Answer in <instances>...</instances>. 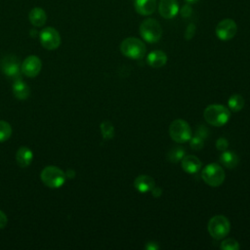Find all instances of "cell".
<instances>
[{
	"mask_svg": "<svg viewBox=\"0 0 250 250\" xmlns=\"http://www.w3.org/2000/svg\"><path fill=\"white\" fill-rule=\"evenodd\" d=\"M42 183L50 188H61L66 179L65 173L57 166H46L40 174Z\"/></svg>",
	"mask_w": 250,
	"mask_h": 250,
	"instance_id": "obj_2",
	"label": "cell"
},
{
	"mask_svg": "<svg viewBox=\"0 0 250 250\" xmlns=\"http://www.w3.org/2000/svg\"><path fill=\"white\" fill-rule=\"evenodd\" d=\"M146 248L147 250H156V249H158V245L156 244V242L149 241V242H147V244L146 245Z\"/></svg>",
	"mask_w": 250,
	"mask_h": 250,
	"instance_id": "obj_32",
	"label": "cell"
},
{
	"mask_svg": "<svg viewBox=\"0 0 250 250\" xmlns=\"http://www.w3.org/2000/svg\"><path fill=\"white\" fill-rule=\"evenodd\" d=\"M229 146V142L226 138H219L216 142V147L217 149L221 150V151H224L228 148Z\"/></svg>",
	"mask_w": 250,
	"mask_h": 250,
	"instance_id": "obj_29",
	"label": "cell"
},
{
	"mask_svg": "<svg viewBox=\"0 0 250 250\" xmlns=\"http://www.w3.org/2000/svg\"><path fill=\"white\" fill-rule=\"evenodd\" d=\"M228 104L230 110L236 112V111H240L243 108L245 104V101L241 95L233 94L232 96L229 97L228 101Z\"/></svg>",
	"mask_w": 250,
	"mask_h": 250,
	"instance_id": "obj_21",
	"label": "cell"
},
{
	"mask_svg": "<svg viewBox=\"0 0 250 250\" xmlns=\"http://www.w3.org/2000/svg\"><path fill=\"white\" fill-rule=\"evenodd\" d=\"M169 134L175 142L186 143L191 138V129L184 119H176L170 124Z\"/></svg>",
	"mask_w": 250,
	"mask_h": 250,
	"instance_id": "obj_7",
	"label": "cell"
},
{
	"mask_svg": "<svg viewBox=\"0 0 250 250\" xmlns=\"http://www.w3.org/2000/svg\"><path fill=\"white\" fill-rule=\"evenodd\" d=\"M28 20L31 22V24L40 27L45 24L47 21V14L42 8L35 7L32 10H30L28 14Z\"/></svg>",
	"mask_w": 250,
	"mask_h": 250,
	"instance_id": "obj_18",
	"label": "cell"
},
{
	"mask_svg": "<svg viewBox=\"0 0 250 250\" xmlns=\"http://www.w3.org/2000/svg\"><path fill=\"white\" fill-rule=\"evenodd\" d=\"M151 192H152V195H153L154 197H158V196L161 195L162 190H161L160 188H155V187H154V188L151 189Z\"/></svg>",
	"mask_w": 250,
	"mask_h": 250,
	"instance_id": "obj_33",
	"label": "cell"
},
{
	"mask_svg": "<svg viewBox=\"0 0 250 250\" xmlns=\"http://www.w3.org/2000/svg\"><path fill=\"white\" fill-rule=\"evenodd\" d=\"M134 187L140 192H147L151 191V189L155 187V183L153 178L147 175H140L134 181Z\"/></svg>",
	"mask_w": 250,
	"mask_h": 250,
	"instance_id": "obj_15",
	"label": "cell"
},
{
	"mask_svg": "<svg viewBox=\"0 0 250 250\" xmlns=\"http://www.w3.org/2000/svg\"><path fill=\"white\" fill-rule=\"evenodd\" d=\"M189 146L192 149L194 150H199L203 147L204 146V142H203V139L200 138L199 136H194L192 138L189 139Z\"/></svg>",
	"mask_w": 250,
	"mask_h": 250,
	"instance_id": "obj_26",
	"label": "cell"
},
{
	"mask_svg": "<svg viewBox=\"0 0 250 250\" xmlns=\"http://www.w3.org/2000/svg\"><path fill=\"white\" fill-rule=\"evenodd\" d=\"M179 10L180 8L177 0H161L158 5L159 15L166 20L175 18L179 13Z\"/></svg>",
	"mask_w": 250,
	"mask_h": 250,
	"instance_id": "obj_12",
	"label": "cell"
},
{
	"mask_svg": "<svg viewBox=\"0 0 250 250\" xmlns=\"http://www.w3.org/2000/svg\"><path fill=\"white\" fill-rule=\"evenodd\" d=\"M237 32L236 22L231 19L222 20L215 28V33L220 40L228 41L232 39Z\"/></svg>",
	"mask_w": 250,
	"mask_h": 250,
	"instance_id": "obj_9",
	"label": "cell"
},
{
	"mask_svg": "<svg viewBox=\"0 0 250 250\" xmlns=\"http://www.w3.org/2000/svg\"><path fill=\"white\" fill-rule=\"evenodd\" d=\"M146 62L153 68L162 67L167 62V55L160 50H154L147 55Z\"/></svg>",
	"mask_w": 250,
	"mask_h": 250,
	"instance_id": "obj_16",
	"label": "cell"
},
{
	"mask_svg": "<svg viewBox=\"0 0 250 250\" xmlns=\"http://www.w3.org/2000/svg\"><path fill=\"white\" fill-rule=\"evenodd\" d=\"M185 150L183 149V147L181 146H177V147H173L172 149H170L167 153V159L172 162V163H176L180 160H182V158L185 156Z\"/></svg>",
	"mask_w": 250,
	"mask_h": 250,
	"instance_id": "obj_22",
	"label": "cell"
},
{
	"mask_svg": "<svg viewBox=\"0 0 250 250\" xmlns=\"http://www.w3.org/2000/svg\"><path fill=\"white\" fill-rule=\"evenodd\" d=\"M179 12H180V14H181V16H182L183 18L188 19V18H189V17L191 16V14H192V8H191V6H190L189 4H186V5H184V6L179 10Z\"/></svg>",
	"mask_w": 250,
	"mask_h": 250,
	"instance_id": "obj_28",
	"label": "cell"
},
{
	"mask_svg": "<svg viewBox=\"0 0 250 250\" xmlns=\"http://www.w3.org/2000/svg\"><path fill=\"white\" fill-rule=\"evenodd\" d=\"M208 132H209V130L206 128V127H204V126H199L197 129H196V136H199L200 138H202V139H205L207 136H208Z\"/></svg>",
	"mask_w": 250,
	"mask_h": 250,
	"instance_id": "obj_30",
	"label": "cell"
},
{
	"mask_svg": "<svg viewBox=\"0 0 250 250\" xmlns=\"http://www.w3.org/2000/svg\"><path fill=\"white\" fill-rule=\"evenodd\" d=\"M13 94L18 100H26L29 97L30 89L25 82L17 80L13 85Z\"/></svg>",
	"mask_w": 250,
	"mask_h": 250,
	"instance_id": "obj_19",
	"label": "cell"
},
{
	"mask_svg": "<svg viewBox=\"0 0 250 250\" xmlns=\"http://www.w3.org/2000/svg\"><path fill=\"white\" fill-rule=\"evenodd\" d=\"M33 159V152L27 146H21L16 153V160L21 167H27Z\"/></svg>",
	"mask_w": 250,
	"mask_h": 250,
	"instance_id": "obj_17",
	"label": "cell"
},
{
	"mask_svg": "<svg viewBox=\"0 0 250 250\" xmlns=\"http://www.w3.org/2000/svg\"><path fill=\"white\" fill-rule=\"evenodd\" d=\"M187 3H195V2H197L198 0H185Z\"/></svg>",
	"mask_w": 250,
	"mask_h": 250,
	"instance_id": "obj_34",
	"label": "cell"
},
{
	"mask_svg": "<svg viewBox=\"0 0 250 250\" xmlns=\"http://www.w3.org/2000/svg\"><path fill=\"white\" fill-rule=\"evenodd\" d=\"M3 73L9 77H18L20 74V62L15 56H6L2 59L0 63Z\"/></svg>",
	"mask_w": 250,
	"mask_h": 250,
	"instance_id": "obj_11",
	"label": "cell"
},
{
	"mask_svg": "<svg viewBox=\"0 0 250 250\" xmlns=\"http://www.w3.org/2000/svg\"><path fill=\"white\" fill-rule=\"evenodd\" d=\"M140 34L142 38L148 43H156L162 36L160 23L154 19H146L140 25Z\"/></svg>",
	"mask_w": 250,
	"mask_h": 250,
	"instance_id": "obj_4",
	"label": "cell"
},
{
	"mask_svg": "<svg viewBox=\"0 0 250 250\" xmlns=\"http://www.w3.org/2000/svg\"><path fill=\"white\" fill-rule=\"evenodd\" d=\"M220 162L223 164V166L229 169H232L237 166L239 162V158L233 151L224 150L220 155Z\"/></svg>",
	"mask_w": 250,
	"mask_h": 250,
	"instance_id": "obj_20",
	"label": "cell"
},
{
	"mask_svg": "<svg viewBox=\"0 0 250 250\" xmlns=\"http://www.w3.org/2000/svg\"><path fill=\"white\" fill-rule=\"evenodd\" d=\"M120 52L129 59L139 60L146 54V45L136 37H128L121 42Z\"/></svg>",
	"mask_w": 250,
	"mask_h": 250,
	"instance_id": "obj_3",
	"label": "cell"
},
{
	"mask_svg": "<svg viewBox=\"0 0 250 250\" xmlns=\"http://www.w3.org/2000/svg\"><path fill=\"white\" fill-rule=\"evenodd\" d=\"M205 121L213 126H223L225 125L229 117V109L223 104H210L204 110Z\"/></svg>",
	"mask_w": 250,
	"mask_h": 250,
	"instance_id": "obj_1",
	"label": "cell"
},
{
	"mask_svg": "<svg viewBox=\"0 0 250 250\" xmlns=\"http://www.w3.org/2000/svg\"><path fill=\"white\" fill-rule=\"evenodd\" d=\"M195 31H196V26L194 23H189L187 28H186V32H185V38L186 40H190L194 34H195Z\"/></svg>",
	"mask_w": 250,
	"mask_h": 250,
	"instance_id": "obj_27",
	"label": "cell"
},
{
	"mask_svg": "<svg viewBox=\"0 0 250 250\" xmlns=\"http://www.w3.org/2000/svg\"><path fill=\"white\" fill-rule=\"evenodd\" d=\"M220 247L223 250H237L239 249V243L234 238H228L221 243Z\"/></svg>",
	"mask_w": 250,
	"mask_h": 250,
	"instance_id": "obj_25",
	"label": "cell"
},
{
	"mask_svg": "<svg viewBox=\"0 0 250 250\" xmlns=\"http://www.w3.org/2000/svg\"><path fill=\"white\" fill-rule=\"evenodd\" d=\"M41 67V60L37 56L30 55L23 60L21 65V70L27 77H35L40 73Z\"/></svg>",
	"mask_w": 250,
	"mask_h": 250,
	"instance_id": "obj_10",
	"label": "cell"
},
{
	"mask_svg": "<svg viewBox=\"0 0 250 250\" xmlns=\"http://www.w3.org/2000/svg\"><path fill=\"white\" fill-rule=\"evenodd\" d=\"M207 229L213 238L222 239L229 234L230 230V223L227 217L217 215L209 220Z\"/></svg>",
	"mask_w": 250,
	"mask_h": 250,
	"instance_id": "obj_5",
	"label": "cell"
},
{
	"mask_svg": "<svg viewBox=\"0 0 250 250\" xmlns=\"http://www.w3.org/2000/svg\"><path fill=\"white\" fill-rule=\"evenodd\" d=\"M225 172L223 167L216 163H210L205 166L201 172V178L210 187H219L225 181Z\"/></svg>",
	"mask_w": 250,
	"mask_h": 250,
	"instance_id": "obj_6",
	"label": "cell"
},
{
	"mask_svg": "<svg viewBox=\"0 0 250 250\" xmlns=\"http://www.w3.org/2000/svg\"><path fill=\"white\" fill-rule=\"evenodd\" d=\"M101 132L104 140H110L114 136V127L110 121H104L101 123Z\"/></svg>",
	"mask_w": 250,
	"mask_h": 250,
	"instance_id": "obj_23",
	"label": "cell"
},
{
	"mask_svg": "<svg viewBox=\"0 0 250 250\" xmlns=\"http://www.w3.org/2000/svg\"><path fill=\"white\" fill-rule=\"evenodd\" d=\"M181 166L188 174H195L201 168V161L194 155H186L182 158Z\"/></svg>",
	"mask_w": 250,
	"mask_h": 250,
	"instance_id": "obj_13",
	"label": "cell"
},
{
	"mask_svg": "<svg viewBox=\"0 0 250 250\" xmlns=\"http://www.w3.org/2000/svg\"><path fill=\"white\" fill-rule=\"evenodd\" d=\"M7 223H8V218H7L6 214L0 210V229H4L7 225Z\"/></svg>",
	"mask_w": 250,
	"mask_h": 250,
	"instance_id": "obj_31",
	"label": "cell"
},
{
	"mask_svg": "<svg viewBox=\"0 0 250 250\" xmlns=\"http://www.w3.org/2000/svg\"><path fill=\"white\" fill-rule=\"evenodd\" d=\"M12 135V127L10 123L0 120V143L7 141Z\"/></svg>",
	"mask_w": 250,
	"mask_h": 250,
	"instance_id": "obj_24",
	"label": "cell"
},
{
	"mask_svg": "<svg viewBox=\"0 0 250 250\" xmlns=\"http://www.w3.org/2000/svg\"><path fill=\"white\" fill-rule=\"evenodd\" d=\"M39 41L45 49L56 50L61 45V35L56 28L48 26L40 31Z\"/></svg>",
	"mask_w": 250,
	"mask_h": 250,
	"instance_id": "obj_8",
	"label": "cell"
},
{
	"mask_svg": "<svg viewBox=\"0 0 250 250\" xmlns=\"http://www.w3.org/2000/svg\"><path fill=\"white\" fill-rule=\"evenodd\" d=\"M134 7L138 14L142 16H149L154 13L156 9L155 0H135Z\"/></svg>",
	"mask_w": 250,
	"mask_h": 250,
	"instance_id": "obj_14",
	"label": "cell"
}]
</instances>
